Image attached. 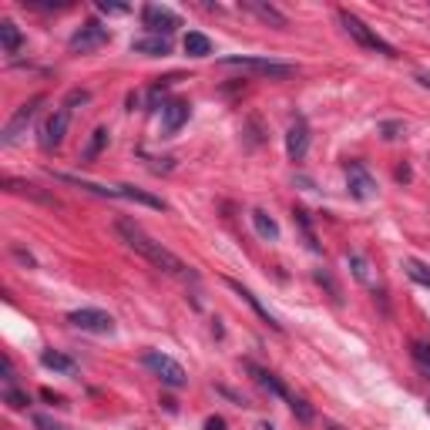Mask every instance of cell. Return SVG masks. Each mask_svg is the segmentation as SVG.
Listing matches in <instances>:
<instances>
[{
    "label": "cell",
    "mask_w": 430,
    "mask_h": 430,
    "mask_svg": "<svg viewBox=\"0 0 430 430\" xmlns=\"http://www.w3.org/2000/svg\"><path fill=\"white\" fill-rule=\"evenodd\" d=\"M427 410H430V400H427Z\"/></svg>",
    "instance_id": "40"
},
{
    "label": "cell",
    "mask_w": 430,
    "mask_h": 430,
    "mask_svg": "<svg viewBox=\"0 0 430 430\" xmlns=\"http://www.w3.org/2000/svg\"><path fill=\"white\" fill-rule=\"evenodd\" d=\"M316 282H323V286H326V290L333 292V299H336V303H340V286H336V282H333V279H329V272H316Z\"/></svg>",
    "instance_id": "33"
},
{
    "label": "cell",
    "mask_w": 430,
    "mask_h": 430,
    "mask_svg": "<svg viewBox=\"0 0 430 430\" xmlns=\"http://www.w3.org/2000/svg\"><path fill=\"white\" fill-rule=\"evenodd\" d=\"M38 427H44V430H64V427H57V424H51L48 417H38Z\"/></svg>",
    "instance_id": "38"
},
{
    "label": "cell",
    "mask_w": 430,
    "mask_h": 430,
    "mask_svg": "<svg viewBox=\"0 0 430 430\" xmlns=\"http://www.w3.org/2000/svg\"><path fill=\"white\" fill-rule=\"evenodd\" d=\"M340 24L346 27V34L360 44V48H367V51H377V54H383V57H397V48L393 44H387V40L380 38L377 31H370L356 13H350V11H340Z\"/></svg>",
    "instance_id": "3"
},
{
    "label": "cell",
    "mask_w": 430,
    "mask_h": 430,
    "mask_svg": "<svg viewBox=\"0 0 430 430\" xmlns=\"http://www.w3.org/2000/svg\"><path fill=\"white\" fill-rule=\"evenodd\" d=\"M185 54L189 57H209L212 54V40L205 38L202 31H189L185 34Z\"/></svg>",
    "instance_id": "22"
},
{
    "label": "cell",
    "mask_w": 430,
    "mask_h": 430,
    "mask_svg": "<svg viewBox=\"0 0 430 430\" xmlns=\"http://www.w3.org/2000/svg\"><path fill=\"white\" fill-rule=\"evenodd\" d=\"M404 272L414 279V282H420V286L430 290V266H424L420 259H404Z\"/></svg>",
    "instance_id": "25"
},
{
    "label": "cell",
    "mask_w": 430,
    "mask_h": 430,
    "mask_svg": "<svg viewBox=\"0 0 430 430\" xmlns=\"http://www.w3.org/2000/svg\"><path fill=\"white\" fill-rule=\"evenodd\" d=\"M141 363L152 370L155 377L162 380L165 387H172V390H182L185 383H189V373H185V367L178 363V360H172L168 353H158V350H148V353L141 356Z\"/></svg>",
    "instance_id": "4"
},
{
    "label": "cell",
    "mask_w": 430,
    "mask_h": 430,
    "mask_svg": "<svg viewBox=\"0 0 430 430\" xmlns=\"http://www.w3.org/2000/svg\"><path fill=\"white\" fill-rule=\"evenodd\" d=\"M205 430H226V420H222V417H209V420H205Z\"/></svg>",
    "instance_id": "36"
},
{
    "label": "cell",
    "mask_w": 430,
    "mask_h": 430,
    "mask_svg": "<svg viewBox=\"0 0 430 430\" xmlns=\"http://www.w3.org/2000/svg\"><path fill=\"white\" fill-rule=\"evenodd\" d=\"M290 410H292V414H296L299 420H303V424H313V407L306 404V400H299V397H296V400L290 404Z\"/></svg>",
    "instance_id": "30"
},
{
    "label": "cell",
    "mask_w": 430,
    "mask_h": 430,
    "mask_svg": "<svg viewBox=\"0 0 430 430\" xmlns=\"http://www.w3.org/2000/svg\"><path fill=\"white\" fill-rule=\"evenodd\" d=\"M67 128H71V108H54L48 114V121L40 125V148L44 152H54V148H61L64 135H67Z\"/></svg>",
    "instance_id": "9"
},
{
    "label": "cell",
    "mask_w": 430,
    "mask_h": 430,
    "mask_svg": "<svg viewBox=\"0 0 430 430\" xmlns=\"http://www.w3.org/2000/svg\"><path fill=\"white\" fill-rule=\"evenodd\" d=\"M410 356L417 360V367L430 373V343H410Z\"/></svg>",
    "instance_id": "27"
},
{
    "label": "cell",
    "mask_w": 430,
    "mask_h": 430,
    "mask_svg": "<svg viewBox=\"0 0 430 430\" xmlns=\"http://www.w3.org/2000/svg\"><path fill=\"white\" fill-rule=\"evenodd\" d=\"M222 67H242V71H253V75H263L269 81H286V77L296 75V64L286 61H272V57H249V54H228L222 57Z\"/></svg>",
    "instance_id": "2"
},
{
    "label": "cell",
    "mask_w": 430,
    "mask_h": 430,
    "mask_svg": "<svg viewBox=\"0 0 430 430\" xmlns=\"http://www.w3.org/2000/svg\"><path fill=\"white\" fill-rule=\"evenodd\" d=\"M118 199H125V202H138V205H145V209H155V212H165V209H168L158 195H148L145 189H135V185H118Z\"/></svg>",
    "instance_id": "16"
},
{
    "label": "cell",
    "mask_w": 430,
    "mask_h": 430,
    "mask_svg": "<svg viewBox=\"0 0 430 430\" xmlns=\"http://www.w3.org/2000/svg\"><path fill=\"white\" fill-rule=\"evenodd\" d=\"M141 24L152 31L155 38H168L182 27V17H178L172 7H162V4H145L141 7Z\"/></svg>",
    "instance_id": "5"
},
{
    "label": "cell",
    "mask_w": 430,
    "mask_h": 430,
    "mask_svg": "<svg viewBox=\"0 0 430 430\" xmlns=\"http://www.w3.org/2000/svg\"><path fill=\"white\" fill-rule=\"evenodd\" d=\"M111 40V31L104 24H98V21H88V24H81L71 34V40H67V48L75 54H88V51H98L101 44H108Z\"/></svg>",
    "instance_id": "8"
},
{
    "label": "cell",
    "mask_w": 430,
    "mask_h": 430,
    "mask_svg": "<svg viewBox=\"0 0 430 430\" xmlns=\"http://www.w3.org/2000/svg\"><path fill=\"white\" fill-rule=\"evenodd\" d=\"M189 114H192V104L189 101H182V98H175V101H168L162 108V131L172 138V135H178V128L189 121Z\"/></svg>",
    "instance_id": "14"
},
{
    "label": "cell",
    "mask_w": 430,
    "mask_h": 430,
    "mask_svg": "<svg viewBox=\"0 0 430 430\" xmlns=\"http://www.w3.org/2000/svg\"><path fill=\"white\" fill-rule=\"evenodd\" d=\"M108 138H111V131H108V128H94V131H91V141H88V148H84V152H81V158H84V162H94V158H98V155L104 152V148H108Z\"/></svg>",
    "instance_id": "23"
},
{
    "label": "cell",
    "mask_w": 430,
    "mask_h": 430,
    "mask_svg": "<svg viewBox=\"0 0 430 430\" xmlns=\"http://www.w3.org/2000/svg\"><path fill=\"white\" fill-rule=\"evenodd\" d=\"M242 367L249 370V373H253V380H255V383H259L263 390H269V393H272V397H279V400H286V404H292V400H296V397H292V393L286 390V383H282V380H279L276 373H269L266 367H255L253 360H246Z\"/></svg>",
    "instance_id": "12"
},
{
    "label": "cell",
    "mask_w": 430,
    "mask_h": 430,
    "mask_svg": "<svg viewBox=\"0 0 430 430\" xmlns=\"http://www.w3.org/2000/svg\"><path fill=\"white\" fill-rule=\"evenodd\" d=\"M67 323H71L75 329H84V333H98V336L114 333V316L111 313H104V309H94V306L71 309V313H67Z\"/></svg>",
    "instance_id": "6"
},
{
    "label": "cell",
    "mask_w": 430,
    "mask_h": 430,
    "mask_svg": "<svg viewBox=\"0 0 430 430\" xmlns=\"http://www.w3.org/2000/svg\"><path fill=\"white\" fill-rule=\"evenodd\" d=\"M242 11L255 13L259 21H266V24H272L276 31H286V27H290V21H286V13L276 11L272 4H263V0H242Z\"/></svg>",
    "instance_id": "15"
},
{
    "label": "cell",
    "mask_w": 430,
    "mask_h": 430,
    "mask_svg": "<svg viewBox=\"0 0 430 430\" xmlns=\"http://www.w3.org/2000/svg\"><path fill=\"white\" fill-rule=\"evenodd\" d=\"M114 232L121 236V242H125L128 249H135L138 255H145L155 269H162V272L182 279V282H195V279H199V272L189 269V263H182L172 249H165L162 242H155L152 236L138 226V222H131V219H118V222H114Z\"/></svg>",
    "instance_id": "1"
},
{
    "label": "cell",
    "mask_w": 430,
    "mask_h": 430,
    "mask_svg": "<svg viewBox=\"0 0 430 430\" xmlns=\"http://www.w3.org/2000/svg\"><path fill=\"white\" fill-rule=\"evenodd\" d=\"M226 286H228V290H232V292H236V296H239L242 303H249V306H253V313H255V316H259V319H263L266 326H272V329H276V333H282V323H279V319L272 316V313H269L266 306L259 303V296H255V292L249 290V286H242L239 279H226Z\"/></svg>",
    "instance_id": "11"
},
{
    "label": "cell",
    "mask_w": 430,
    "mask_h": 430,
    "mask_svg": "<svg viewBox=\"0 0 430 430\" xmlns=\"http://www.w3.org/2000/svg\"><path fill=\"white\" fill-rule=\"evenodd\" d=\"M326 430H343V427H340V424H329V427H326Z\"/></svg>",
    "instance_id": "39"
},
{
    "label": "cell",
    "mask_w": 430,
    "mask_h": 430,
    "mask_svg": "<svg viewBox=\"0 0 430 430\" xmlns=\"http://www.w3.org/2000/svg\"><path fill=\"white\" fill-rule=\"evenodd\" d=\"M40 367L54 370V373H64V377H75V373H77L75 360H71V356H64V353H57V350H44V353H40Z\"/></svg>",
    "instance_id": "18"
},
{
    "label": "cell",
    "mask_w": 430,
    "mask_h": 430,
    "mask_svg": "<svg viewBox=\"0 0 430 430\" xmlns=\"http://www.w3.org/2000/svg\"><path fill=\"white\" fill-rule=\"evenodd\" d=\"M0 373H4V383L11 387V383H13V363H11V356H0Z\"/></svg>",
    "instance_id": "34"
},
{
    "label": "cell",
    "mask_w": 430,
    "mask_h": 430,
    "mask_svg": "<svg viewBox=\"0 0 430 430\" xmlns=\"http://www.w3.org/2000/svg\"><path fill=\"white\" fill-rule=\"evenodd\" d=\"M40 104H44V94H38V98H31L27 104H21V108L13 111V118L7 121V125H4V131H0V145H4V148H11L13 141H17L21 135H24L27 125L34 121V114H38Z\"/></svg>",
    "instance_id": "7"
},
{
    "label": "cell",
    "mask_w": 430,
    "mask_h": 430,
    "mask_svg": "<svg viewBox=\"0 0 430 430\" xmlns=\"http://www.w3.org/2000/svg\"><path fill=\"white\" fill-rule=\"evenodd\" d=\"M44 400H48V404H57V407H64V400H61V397H57V393H51V390H44Z\"/></svg>",
    "instance_id": "37"
},
{
    "label": "cell",
    "mask_w": 430,
    "mask_h": 430,
    "mask_svg": "<svg viewBox=\"0 0 430 430\" xmlns=\"http://www.w3.org/2000/svg\"><path fill=\"white\" fill-rule=\"evenodd\" d=\"M249 219H253V228H255V236H259V239L279 242V222L266 212V209H253V212H249Z\"/></svg>",
    "instance_id": "17"
},
{
    "label": "cell",
    "mask_w": 430,
    "mask_h": 430,
    "mask_svg": "<svg viewBox=\"0 0 430 430\" xmlns=\"http://www.w3.org/2000/svg\"><path fill=\"white\" fill-rule=\"evenodd\" d=\"M13 259H21V263H24V266H31V269L38 266V263H34V255H27L24 249H17V246H13Z\"/></svg>",
    "instance_id": "35"
},
{
    "label": "cell",
    "mask_w": 430,
    "mask_h": 430,
    "mask_svg": "<svg viewBox=\"0 0 430 430\" xmlns=\"http://www.w3.org/2000/svg\"><path fill=\"white\" fill-rule=\"evenodd\" d=\"M88 101H91V91L75 88L71 94H67V101H64V108H71V104H88Z\"/></svg>",
    "instance_id": "31"
},
{
    "label": "cell",
    "mask_w": 430,
    "mask_h": 430,
    "mask_svg": "<svg viewBox=\"0 0 430 430\" xmlns=\"http://www.w3.org/2000/svg\"><path fill=\"white\" fill-rule=\"evenodd\" d=\"M292 219H296V226L303 228L306 242H309V249H313V253H319V242H316V236H313V226H309V215H306L303 209H296V212H292Z\"/></svg>",
    "instance_id": "26"
},
{
    "label": "cell",
    "mask_w": 430,
    "mask_h": 430,
    "mask_svg": "<svg viewBox=\"0 0 430 430\" xmlns=\"http://www.w3.org/2000/svg\"><path fill=\"white\" fill-rule=\"evenodd\" d=\"M131 51L148 54V57H165V54L172 51V44H168V38H155V34H148V38L131 40Z\"/></svg>",
    "instance_id": "19"
},
{
    "label": "cell",
    "mask_w": 430,
    "mask_h": 430,
    "mask_svg": "<svg viewBox=\"0 0 430 430\" xmlns=\"http://www.w3.org/2000/svg\"><path fill=\"white\" fill-rule=\"evenodd\" d=\"M98 11L111 13V17H121V13H128V7H125V4H108V0H98Z\"/></svg>",
    "instance_id": "32"
},
{
    "label": "cell",
    "mask_w": 430,
    "mask_h": 430,
    "mask_svg": "<svg viewBox=\"0 0 430 430\" xmlns=\"http://www.w3.org/2000/svg\"><path fill=\"white\" fill-rule=\"evenodd\" d=\"M346 266H350L353 279H360L363 286H373V276H370V263H367V259H363L360 253H350V255H346Z\"/></svg>",
    "instance_id": "24"
},
{
    "label": "cell",
    "mask_w": 430,
    "mask_h": 430,
    "mask_svg": "<svg viewBox=\"0 0 430 430\" xmlns=\"http://www.w3.org/2000/svg\"><path fill=\"white\" fill-rule=\"evenodd\" d=\"M4 189L13 192V195H27V199H38V202L44 205H57V199H51V195H44V192L38 189V185H31V182H17V178H4Z\"/></svg>",
    "instance_id": "20"
},
{
    "label": "cell",
    "mask_w": 430,
    "mask_h": 430,
    "mask_svg": "<svg viewBox=\"0 0 430 430\" xmlns=\"http://www.w3.org/2000/svg\"><path fill=\"white\" fill-rule=\"evenodd\" d=\"M4 404H11L13 410H24V407L31 404V400H27V393H21V390H13V387H7V390H4Z\"/></svg>",
    "instance_id": "29"
},
{
    "label": "cell",
    "mask_w": 430,
    "mask_h": 430,
    "mask_svg": "<svg viewBox=\"0 0 430 430\" xmlns=\"http://www.w3.org/2000/svg\"><path fill=\"white\" fill-rule=\"evenodd\" d=\"M346 189L356 202H370L377 195V178L370 175V168L363 162H346Z\"/></svg>",
    "instance_id": "10"
},
{
    "label": "cell",
    "mask_w": 430,
    "mask_h": 430,
    "mask_svg": "<svg viewBox=\"0 0 430 430\" xmlns=\"http://www.w3.org/2000/svg\"><path fill=\"white\" fill-rule=\"evenodd\" d=\"M0 48L7 54H17L24 48V34H21V27L13 21H0Z\"/></svg>",
    "instance_id": "21"
},
{
    "label": "cell",
    "mask_w": 430,
    "mask_h": 430,
    "mask_svg": "<svg viewBox=\"0 0 430 430\" xmlns=\"http://www.w3.org/2000/svg\"><path fill=\"white\" fill-rule=\"evenodd\" d=\"M380 135L387 141H393V138H400V135H407V125L404 121H383V125H380Z\"/></svg>",
    "instance_id": "28"
},
{
    "label": "cell",
    "mask_w": 430,
    "mask_h": 430,
    "mask_svg": "<svg viewBox=\"0 0 430 430\" xmlns=\"http://www.w3.org/2000/svg\"><path fill=\"white\" fill-rule=\"evenodd\" d=\"M306 152H309V125L303 118H296L286 131V155H290V162H303Z\"/></svg>",
    "instance_id": "13"
}]
</instances>
